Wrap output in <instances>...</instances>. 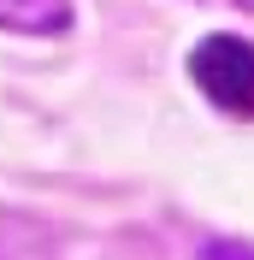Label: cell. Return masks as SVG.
Listing matches in <instances>:
<instances>
[{
	"mask_svg": "<svg viewBox=\"0 0 254 260\" xmlns=\"http://www.w3.org/2000/svg\"><path fill=\"white\" fill-rule=\"evenodd\" d=\"M189 83L219 107V113L254 118V42L237 36V30H219V36H207V42H195Z\"/></svg>",
	"mask_w": 254,
	"mask_h": 260,
	"instance_id": "6da1fadb",
	"label": "cell"
},
{
	"mask_svg": "<svg viewBox=\"0 0 254 260\" xmlns=\"http://www.w3.org/2000/svg\"><path fill=\"white\" fill-rule=\"evenodd\" d=\"M201 260H254V248L225 237V243H201Z\"/></svg>",
	"mask_w": 254,
	"mask_h": 260,
	"instance_id": "3957f363",
	"label": "cell"
},
{
	"mask_svg": "<svg viewBox=\"0 0 254 260\" xmlns=\"http://www.w3.org/2000/svg\"><path fill=\"white\" fill-rule=\"evenodd\" d=\"M0 30L65 36V30H71V0H0Z\"/></svg>",
	"mask_w": 254,
	"mask_h": 260,
	"instance_id": "7a4b0ae2",
	"label": "cell"
}]
</instances>
